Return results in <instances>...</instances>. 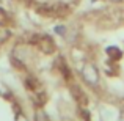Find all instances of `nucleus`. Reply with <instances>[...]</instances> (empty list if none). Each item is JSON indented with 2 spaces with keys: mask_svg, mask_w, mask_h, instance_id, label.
Masks as SVG:
<instances>
[{
  "mask_svg": "<svg viewBox=\"0 0 124 121\" xmlns=\"http://www.w3.org/2000/svg\"><path fill=\"white\" fill-rule=\"evenodd\" d=\"M25 83L28 85V87L31 88V90H36V87H38V82L33 79V77H28L27 80H25Z\"/></svg>",
  "mask_w": 124,
  "mask_h": 121,
  "instance_id": "obj_4",
  "label": "nucleus"
},
{
  "mask_svg": "<svg viewBox=\"0 0 124 121\" xmlns=\"http://www.w3.org/2000/svg\"><path fill=\"white\" fill-rule=\"evenodd\" d=\"M36 121H47L46 113L44 112H36Z\"/></svg>",
  "mask_w": 124,
  "mask_h": 121,
  "instance_id": "obj_5",
  "label": "nucleus"
},
{
  "mask_svg": "<svg viewBox=\"0 0 124 121\" xmlns=\"http://www.w3.org/2000/svg\"><path fill=\"white\" fill-rule=\"evenodd\" d=\"M82 76L83 79L88 82V83L94 85L97 83V80H99V74H97V69L93 66V65H85L83 69H82Z\"/></svg>",
  "mask_w": 124,
  "mask_h": 121,
  "instance_id": "obj_1",
  "label": "nucleus"
},
{
  "mask_svg": "<svg viewBox=\"0 0 124 121\" xmlns=\"http://www.w3.org/2000/svg\"><path fill=\"white\" fill-rule=\"evenodd\" d=\"M8 38H9V30L5 28L3 25H0V44H3Z\"/></svg>",
  "mask_w": 124,
  "mask_h": 121,
  "instance_id": "obj_3",
  "label": "nucleus"
},
{
  "mask_svg": "<svg viewBox=\"0 0 124 121\" xmlns=\"http://www.w3.org/2000/svg\"><path fill=\"white\" fill-rule=\"evenodd\" d=\"M38 47H39V50L42 52V54H52V52L55 50V44H54V41H52L49 36L39 38V41H38Z\"/></svg>",
  "mask_w": 124,
  "mask_h": 121,
  "instance_id": "obj_2",
  "label": "nucleus"
},
{
  "mask_svg": "<svg viewBox=\"0 0 124 121\" xmlns=\"http://www.w3.org/2000/svg\"><path fill=\"white\" fill-rule=\"evenodd\" d=\"M14 121H28V120H27V116H25L24 113H21V112H19L17 115H16V120H14Z\"/></svg>",
  "mask_w": 124,
  "mask_h": 121,
  "instance_id": "obj_6",
  "label": "nucleus"
}]
</instances>
